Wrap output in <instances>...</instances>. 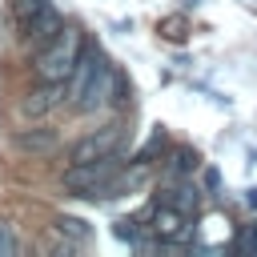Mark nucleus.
<instances>
[{
	"label": "nucleus",
	"instance_id": "f257e3e1",
	"mask_svg": "<svg viewBox=\"0 0 257 257\" xmlns=\"http://www.w3.org/2000/svg\"><path fill=\"white\" fill-rule=\"evenodd\" d=\"M80 52H84V32L76 24H64L48 44H40L32 52V72L40 80H68L76 60H80Z\"/></svg>",
	"mask_w": 257,
	"mask_h": 257
},
{
	"label": "nucleus",
	"instance_id": "f03ea898",
	"mask_svg": "<svg viewBox=\"0 0 257 257\" xmlns=\"http://www.w3.org/2000/svg\"><path fill=\"white\" fill-rule=\"evenodd\" d=\"M120 169H124V161H120V153H112V157H100V161L68 165L64 177H60V185L72 197H108V185H112V177Z\"/></svg>",
	"mask_w": 257,
	"mask_h": 257
},
{
	"label": "nucleus",
	"instance_id": "7ed1b4c3",
	"mask_svg": "<svg viewBox=\"0 0 257 257\" xmlns=\"http://www.w3.org/2000/svg\"><path fill=\"white\" fill-rule=\"evenodd\" d=\"M124 141H128V128H124L120 120H112V124H104V128H92L88 137H80V141L68 149V165H84V161L112 157V153L124 149Z\"/></svg>",
	"mask_w": 257,
	"mask_h": 257
},
{
	"label": "nucleus",
	"instance_id": "20e7f679",
	"mask_svg": "<svg viewBox=\"0 0 257 257\" xmlns=\"http://www.w3.org/2000/svg\"><path fill=\"white\" fill-rule=\"evenodd\" d=\"M60 104H68V80H40L36 76V84L24 88L16 108H20L24 120H48Z\"/></svg>",
	"mask_w": 257,
	"mask_h": 257
},
{
	"label": "nucleus",
	"instance_id": "39448f33",
	"mask_svg": "<svg viewBox=\"0 0 257 257\" xmlns=\"http://www.w3.org/2000/svg\"><path fill=\"white\" fill-rule=\"evenodd\" d=\"M116 80H120V76H116V68L104 60V68L88 80V88L72 100V108H76V112H96V108H108V104H112V88H116Z\"/></svg>",
	"mask_w": 257,
	"mask_h": 257
},
{
	"label": "nucleus",
	"instance_id": "423d86ee",
	"mask_svg": "<svg viewBox=\"0 0 257 257\" xmlns=\"http://www.w3.org/2000/svg\"><path fill=\"white\" fill-rule=\"evenodd\" d=\"M60 28H64L60 12H56L52 4H44V8H40V12L32 16V20H24V24H20V44L36 52V48H40V44H48V40H52V36H56Z\"/></svg>",
	"mask_w": 257,
	"mask_h": 257
},
{
	"label": "nucleus",
	"instance_id": "0eeeda50",
	"mask_svg": "<svg viewBox=\"0 0 257 257\" xmlns=\"http://www.w3.org/2000/svg\"><path fill=\"white\" fill-rule=\"evenodd\" d=\"M12 149H16V153H24V157H48V153H56V149H60V128H52V124L20 128V133L12 137Z\"/></svg>",
	"mask_w": 257,
	"mask_h": 257
},
{
	"label": "nucleus",
	"instance_id": "6e6552de",
	"mask_svg": "<svg viewBox=\"0 0 257 257\" xmlns=\"http://www.w3.org/2000/svg\"><path fill=\"white\" fill-rule=\"evenodd\" d=\"M165 245L169 241H185L189 233H193V225H189V213L185 209H173V205H161L157 213H153V225H149Z\"/></svg>",
	"mask_w": 257,
	"mask_h": 257
},
{
	"label": "nucleus",
	"instance_id": "1a4fd4ad",
	"mask_svg": "<svg viewBox=\"0 0 257 257\" xmlns=\"http://www.w3.org/2000/svg\"><path fill=\"white\" fill-rule=\"evenodd\" d=\"M169 197H165V205H173V209H197V189L193 185H173V189H165Z\"/></svg>",
	"mask_w": 257,
	"mask_h": 257
},
{
	"label": "nucleus",
	"instance_id": "9d476101",
	"mask_svg": "<svg viewBox=\"0 0 257 257\" xmlns=\"http://www.w3.org/2000/svg\"><path fill=\"white\" fill-rule=\"evenodd\" d=\"M56 229H60V233H68L72 241H88V237H92L88 221H80V217H60V221H56Z\"/></svg>",
	"mask_w": 257,
	"mask_h": 257
},
{
	"label": "nucleus",
	"instance_id": "9b49d317",
	"mask_svg": "<svg viewBox=\"0 0 257 257\" xmlns=\"http://www.w3.org/2000/svg\"><path fill=\"white\" fill-rule=\"evenodd\" d=\"M44 4H48V0H12V16H16V24L32 20V16H36Z\"/></svg>",
	"mask_w": 257,
	"mask_h": 257
},
{
	"label": "nucleus",
	"instance_id": "f8f14e48",
	"mask_svg": "<svg viewBox=\"0 0 257 257\" xmlns=\"http://www.w3.org/2000/svg\"><path fill=\"white\" fill-rule=\"evenodd\" d=\"M197 165H201L197 153H189V149H177V153H173V169H177V173H197Z\"/></svg>",
	"mask_w": 257,
	"mask_h": 257
},
{
	"label": "nucleus",
	"instance_id": "ddd939ff",
	"mask_svg": "<svg viewBox=\"0 0 257 257\" xmlns=\"http://www.w3.org/2000/svg\"><path fill=\"white\" fill-rule=\"evenodd\" d=\"M16 253H20V237L8 225H0V257H16Z\"/></svg>",
	"mask_w": 257,
	"mask_h": 257
},
{
	"label": "nucleus",
	"instance_id": "4468645a",
	"mask_svg": "<svg viewBox=\"0 0 257 257\" xmlns=\"http://www.w3.org/2000/svg\"><path fill=\"white\" fill-rule=\"evenodd\" d=\"M249 205H253V209H257V189H249Z\"/></svg>",
	"mask_w": 257,
	"mask_h": 257
}]
</instances>
